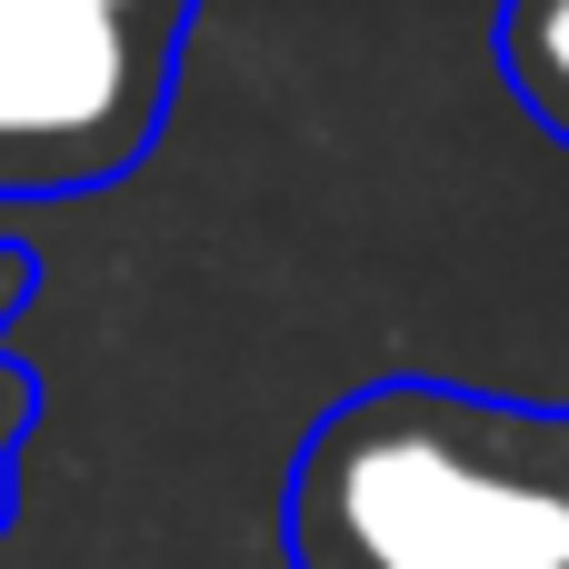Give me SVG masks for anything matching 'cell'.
Instances as JSON below:
<instances>
[{
	"mask_svg": "<svg viewBox=\"0 0 569 569\" xmlns=\"http://www.w3.org/2000/svg\"><path fill=\"white\" fill-rule=\"evenodd\" d=\"M500 60H510L520 100L569 140V0H510L500 10Z\"/></svg>",
	"mask_w": 569,
	"mask_h": 569,
	"instance_id": "3957f363",
	"label": "cell"
},
{
	"mask_svg": "<svg viewBox=\"0 0 569 569\" xmlns=\"http://www.w3.org/2000/svg\"><path fill=\"white\" fill-rule=\"evenodd\" d=\"M110 10H140V20H150V10H160V20H170V0H110Z\"/></svg>",
	"mask_w": 569,
	"mask_h": 569,
	"instance_id": "277c9868",
	"label": "cell"
},
{
	"mask_svg": "<svg viewBox=\"0 0 569 569\" xmlns=\"http://www.w3.org/2000/svg\"><path fill=\"white\" fill-rule=\"evenodd\" d=\"M290 569H569V410L450 380L340 400L290 470Z\"/></svg>",
	"mask_w": 569,
	"mask_h": 569,
	"instance_id": "6da1fadb",
	"label": "cell"
},
{
	"mask_svg": "<svg viewBox=\"0 0 569 569\" xmlns=\"http://www.w3.org/2000/svg\"><path fill=\"white\" fill-rule=\"evenodd\" d=\"M170 30L110 0H0V180L70 190L140 160Z\"/></svg>",
	"mask_w": 569,
	"mask_h": 569,
	"instance_id": "7a4b0ae2",
	"label": "cell"
}]
</instances>
